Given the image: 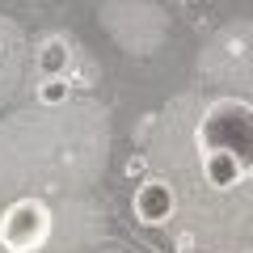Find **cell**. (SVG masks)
<instances>
[{"label":"cell","mask_w":253,"mask_h":253,"mask_svg":"<svg viewBox=\"0 0 253 253\" xmlns=\"http://www.w3.org/2000/svg\"><path fill=\"white\" fill-rule=\"evenodd\" d=\"M135 219L148 228H161V224H173L181 211V199H177V186H173L165 173H152L144 186H135Z\"/></svg>","instance_id":"3957f363"},{"label":"cell","mask_w":253,"mask_h":253,"mask_svg":"<svg viewBox=\"0 0 253 253\" xmlns=\"http://www.w3.org/2000/svg\"><path fill=\"white\" fill-rule=\"evenodd\" d=\"M68 42L63 38H46L42 42V51H34V68H38V76L42 81H59L63 72H68Z\"/></svg>","instance_id":"5b68a950"},{"label":"cell","mask_w":253,"mask_h":253,"mask_svg":"<svg viewBox=\"0 0 253 253\" xmlns=\"http://www.w3.org/2000/svg\"><path fill=\"white\" fill-rule=\"evenodd\" d=\"M194 106V101H190ZM173 139H156V169L177 186V219L194 232L211 211L224 207V219H245L253 211V110L236 97H207L194 106V118L165 110Z\"/></svg>","instance_id":"6da1fadb"},{"label":"cell","mask_w":253,"mask_h":253,"mask_svg":"<svg viewBox=\"0 0 253 253\" xmlns=\"http://www.w3.org/2000/svg\"><path fill=\"white\" fill-rule=\"evenodd\" d=\"M63 97H68V81H63V76L38 84V101H46V106H55V101H63Z\"/></svg>","instance_id":"8992f818"},{"label":"cell","mask_w":253,"mask_h":253,"mask_svg":"<svg viewBox=\"0 0 253 253\" xmlns=\"http://www.w3.org/2000/svg\"><path fill=\"white\" fill-rule=\"evenodd\" d=\"M51 241V211L42 199H17L0 215V249L4 253H38Z\"/></svg>","instance_id":"7a4b0ae2"},{"label":"cell","mask_w":253,"mask_h":253,"mask_svg":"<svg viewBox=\"0 0 253 253\" xmlns=\"http://www.w3.org/2000/svg\"><path fill=\"white\" fill-rule=\"evenodd\" d=\"M26 38H21V30L13 26L9 17H0V106L17 93L21 76H26Z\"/></svg>","instance_id":"277c9868"}]
</instances>
